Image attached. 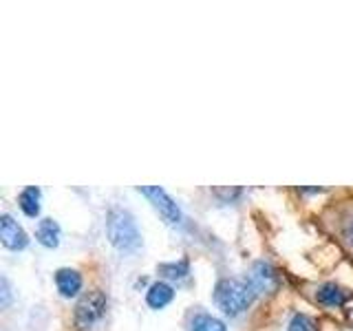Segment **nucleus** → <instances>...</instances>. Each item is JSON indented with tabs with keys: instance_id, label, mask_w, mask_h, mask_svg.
Here are the masks:
<instances>
[{
	"instance_id": "obj_1",
	"label": "nucleus",
	"mask_w": 353,
	"mask_h": 331,
	"mask_svg": "<svg viewBox=\"0 0 353 331\" xmlns=\"http://www.w3.org/2000/svg\"><path fill=\"white\" fill-rule=\"evenodd\" d=\"M106 234H108V241L113 243V248L124 254L135 252L141 245V234H139L135 219L121 208H113L106 214Z\"/></svg>"
},
{
	"instance_id": "obj_2",
	"label": "nucleus",
	"mask_w": 353,
	"mask_h": 331,
	"mask_svg": "<svg viewBox=\"0 0 353 331\" xmlns=\"http://www.w3.org/2000/svg\"><path fill=\"white\" fill-rule=\"evenodd\" d=\"M254 296L256 294L252 292L248 281L243 283L239 279H223V281H219L214 287V301L225 316L243 314L252 305Z\"/></svg>"
},
{
	"instance_id": "obj_3",
	"label": "nucleus",
	"mask_w": 353,
	"mask_h": 331,
	"mask_svg": "<svg viewBox=\"0 0 353 331\" xmlns=\"http://www.w3.org/2000/svg\"><path fill=\"white\" fill-rule=\"evenodd\" d=\"M106 309H108V301L104 292H99V290L86 292L75 305V314H73L75 327L80 331L93 329L97 323H102V318L106 316Z\"/></svg>"
},
{
	"instance_id": "obj_4",
	"label": "nucleus",
	"mask_w": 353,
	"mask_h": 331,
	"mask_svg": "<svg viewBox=\"0 0 353 331\" xmlns=\"http://www.w3.org/2000/svg\"><path fill=\"white\" fill-rule=\"evenodd\" d=\"M139 192L148 199V201L152 203V208L157 210L159 217L168 225H179L181 221H183V214H181L179 205H176V201L163 190V188H159V185H143V188H139Z\"/></svg>"
},
{
	"instance_id": "obj_5",
	"label": "nucleus",
	"mask_w": 353,
	"mask_h": 331,
	"mask_svg": "<svg viewBox=\"0 0 353 331\" xmlns=\"http://www.w3.org/2000/svg\"><path fill=\"white\" fill-rule=\"evenodd\" d=\"M248 285L252 287L254 294H272L279 290V274H276V270L270 263L259 261L254 263V268L250 272Z\"/></svg>"
},
{
	"instance_id": "obj_6",
	"label": "nucleus",
	"mask_w": 353,
	"mask_h": 331,
	"mask_svg": "<svg viewBox=\"0 0 353 331\" xmlns=\"http://www.w3.org/2000/svg\"><path fill=\"white\" fill-rule=\"evenodd\" d=\"M0 239H3V245L9 250H25L29 245V237L27 232L18 225V221L14 217L3 214L0 217Z\"/></svg>"
},
{
	"instance_id": "obj_7",
	"label": "nucleus",
	"mask_w": 353,
	"mask_h": 331,
	"mask_svg": "<svg viewBox=\"0 0 353 331\" xmlns=\"http://www.w3.org/2000/svg\"><path fill=\"white\" fill-rule=\"evenodd\" d=\"M55 285H58V292L64 298H73L77 292L82 290V276L75 270L62 268V270L55 272Z\"/></svg>"
},
{
	"instance_id": "obj_8",
	"label": "nucleus",
	"mask_w": 353,
	"mask_h": 331,
	"mask_svg": "<svg viewBox=\"0 0 353 331\" xmlns=\"http://www.w3.org/2000/svg\"><path fill=\"white\" fill-rule=\"evenodd\" d=\"M172 298H174V290L168 283H163V281L152 283L148 287V292H146V303L152 309H163L165 305L172 303Z\"/></svg>"
},
{
	"instance_id": "obj_9",
	"label": "nucleus",
	"mask_w": 353,
	"mask_h": 331,
	"mask_svg": "<svg viewBox=\"0 0 353 331\" xmlns=\"http://www.w3.org/2000/svg\"><path fill=\"white\" fill-rule=\"evenodd\" d=\"M60 237H62V230L58 225V221L42 219L40 223H38L36 239H38L40 245H44V248H58L60 245Z\"/></svg>"
},
{
	"instance_id": "obj_10",
	"label": "nucleus",
	"mask_w": 353,
	"mask_h": 331,
	"mask_svg": "<svg viewBox=\"0 0 353 331\" xmlns=\"http://www.w3.org/2000/svg\"><path fill=\"white\" fill-rule=\"evenodd\" d=\"M40 199H42V192L38 185H27L25 190L20 192L18 197V203H20V210L25 212L27 217L36 219L40 214Z\"/></svg>"
},
{
	"instance_id": "obj_11",
	"label": "nucleus",
	"mask_w": 353,
	"mask_h": 331,
	"mask_svg": "<svg viewBox=\"0 0 353 331\" xmlns=\"http://www.w3.org/2000/svg\"><path fill=\"white\" fill-rule=\"evenodd\" d=\"M316 298H318V303H323L327 307H342L347 303V294L334 283H327V285L320 287V290L316 292Z\"/></svg>"
},
{
	"instance_id": "obj_12",
	"label": "nucleus",
	"mask_w": 353,
	"mask_h": 331,
	"mask_svg": "<svg viewBox=\"0 0 353 331\" xmlns=\"http://www.w3.org/2000/svg\"><path fill=\"white\" fill-rule=\"evenodd\" d=\"M157 272L161 276H165V279L170 281H181L185 279L188 274H190V265H188V261H179V263H161Z\"/></svg>"
},
{
	"instance_id": "obj_13",
	"label": "nucleus",
	"mask_w": 353,
	"mask_h": 331,
	"mask_svg": "<svg viewBox=\"0 0 353 331\" xmlns=\"http://www.w3.org/2000/svg\"><path fill=\"white\" fill-rule=\"evenodd\" d=\"M192 331H228L219 318L210 314H196L192 318Z\"/></svg>"
},
{
	"instance_id": "obj_14",
	"label": "nucleus",
	"mask_w": 353,
	"mask_h": 331,
	"mask_svg": "<svg viewBox=\"0 0 353 331\" xmlns=\"http://www.w3.org/2000/svg\"><path fill=\"white\" fill-rule=\"evenodd\" d=\"M290 331H316V325L307 314H294L290 320Z\"/></svg>"
},
{
	"instance_id": "obj_15",
	"label": "nucleus",
	"mask_w": 353,
	"mask_h": 331,
	"mask_svg": "<svg viewBox=\"0 0 353 331\" xmlns=\"http://www.w3.org/2000/svg\"><path fill=\"white\" fill-rule=\"evenodd\" d=\"M0 287H3V307H7L11 303V290H9V281L3 279L0 281Z\"/></svg>"
},
{
	"instance_id": "obj_16",
	"label": "nucleus",
	"mask_w": 353,
	"mask_h": 331,
	"mask_svg": "<svg viewBox=\"0 0 353 331\" xmlns=\"http://www.w3.org/2000/svg\"><path fill=\"white\" fill-rule=\"evenodd\" d=\"M216 194L219 197H225L228 201H232V199H236L241 194V190H239V188H236V190H216Z\"/></svg>"
},
{
	"instance_id": "obj_17",
	"label": "nucleus",
	"mask_w": 353,
	"mask_h": 331,
	"mask_svg": "<svg viewBox=\"0 0 353 331\" xmlns=\"http://www.w3.org/2000/svg\"><path fill=\"white\" fill-rule=\"evenodd\" d=\"M347 239H349V243L353 245V221H351V223L347 225Z\"/></svg>"
}]
</instances>
